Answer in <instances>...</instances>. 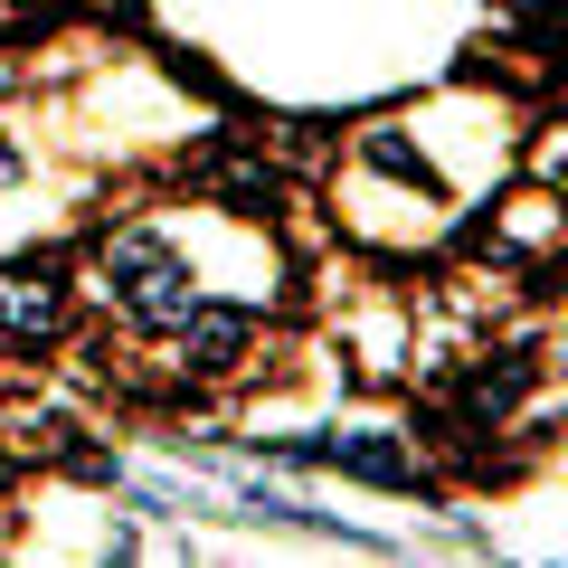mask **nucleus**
I'll return each mask as SVG.
<instances>
[{
  "instance_id": "nucleus-4",
  "label": "nucleus",
  "mask_w": 568,
  "mask_h": 568,
  "mask_svg": "<svg viewBox=\"0 0 568 568\" xmlns=\"http://www.w3.org/2000/svg\"><path fill=\"white\" fill-rule=\"evenodd\" d=\"M294 465H342V474H361V484H407L417 455H407L398 436H294Z\"/></svg>"
},
{
  "instance_id": "nucleus-2",
  "label": "nucleus",
  "mask_w": 568,
  "mask_h": 568,
  "mask_svg": "<svg viewBox=\"0 0 568 568\" xmlns=\"http://www.w3.org/2000/svg\"><path fill=\"white\" fill-rule=\"evenodd\" d=\"M237 351H246V313H237V304H190L181 323H171V361H181L190 379L237 369Z\"/></svg>"
},
{
  "instance_id": "nucleus-8",
  "label": "nucleus",
  "mask_w": 568,
  "mask_h": 568,
  "mask_svg": "<svg viewBox=\"0 0 568 568\" xmlns=\"http://www.w3.org/2000/svg\"><path fill=\"white\" fill-rule=\"evenodd\" d=\"M0 474H10V455H0Z\"/></svg>"
},
{
  "instance_id": "nucleus-7",
  "label": "nucleus",
  "mask_w": 568,
  "mask_h": 568,
  "mask_svg": "<svg viewBox=\"0 0 568 568\" xmlns=\"http://www.w3.org/2000/svg\"><path fill=\"white\" fill-rule=\"evenodd\" d=\"M20 171H29L20 162V133H0V190H20Z\"/></svg>"
},
{
  "instance_id": "nucleus-3",
  "label": "nucleus",
  "mask_w": 568,
  "mask_h": 568,
  "mask_svg": "<svg viewBox=\"0 0 568 568\" xmlns=\"http://www.w3.org/2000/svg\"><path fill=\"white\" fill-rule=\"evenodd\" d=\"M0 332L10 342H58L67 332V294L48 265H0Z\"/></svg>"
},
{
  "instance_id": "nucleus-1",
  "label": "nucleus",
  "mask_w": 568,
  "mask_h": 568,
  "mask_svg": "<svg viewBox=\"0 0 568 568\" xmlns=\"http://www.w3.org/2000/svg\"><path fill=\"white\" fill-rule=\"evenodd\" d=\"M104 294H114L133 323H152V332H171L200 294H190V256L162 237V227H123L114 246H104Z\"/></svg>"
},
{
  "instance_id": "nucleus-5",
  "label": "nucleus",
  "mask_w": 568,
  "mask_h": 568,
  "mask_svg": "<svg viewBox=\"0 0 568 568\" xmlns=\"http://www.w3.org/2000/svg\"><path fill=\"white\" fill-rule=\"evenodd\" d=\"M361 152H369V171H388V181H417V190H436V162H426V152L398 133V123H369V133H361Z\"/></svg>"
},
{
  "instance_id": "nucleus-6",
  "label": "nucleus",
  "mask_w": 568,
  "mask_h": 568,
  "mask_svg": "<svg viewBox=\"0 0 568 568\" xmlns=\"http://www.w3.org/2000/svg\"><path fill=\"white\" fill-rule=\"evenodd\" d=\"M209 181H219L227 190V200H275V171H265V162H246V152H219V171H209Z\"/></svg>"
}]
</instances>
